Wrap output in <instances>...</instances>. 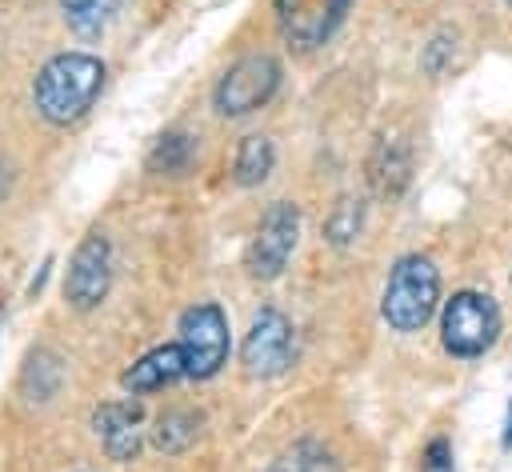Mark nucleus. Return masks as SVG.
Wrapping results in <instances>:
<instances>
[{"mask_svg":"<svg viewBox=\"0 0 512 472\" xmlns=\"http://www.w3.org/2000/svg\"><path fill=\"white\" fill-rule=\"evenodd\" d=\"M108 68L92 52H60L32 80V104L48 124H76L104 92Z\"/></svg>","mask_w":512,"mask_h":472,"instance_id":"f257e3e1","label":"nucleus"},{"mask_svg":"<svg viewBox=\"0 0 512 472\" xmlns=\"http://www.w3.org/2000/svg\"><path fill=\"white\" fill-rule=\"evenodd\" d=\"M440 304V272L428 256L408 252L392 264L384 296H380V316L396 332H420Z\"/></svg>","mask_w":512,"mask_h":472,"instance_id":"f03ea898","label":"nucleus"},{"mask_svg":"<svg viewBox=\"0 0 512 472\" xmlns=\"http://www.w3.org/2000/svg\"><path fill=\"white\" fill-rule=\"evenodd\" d=\"M500 304L488 292L476 288H460L452 292V300H444L440 312V344L448 356L456 360H476L484 356L496 340H500Z\"/></svg>","mask_w":512,"mask_h":472,"instance_id":"7ed1b4c3","label":"nucleus"},{"mask_svg":"<svg viewBox=\"0 0 512 472\" xmlns=\"http://www.w3.org/2000/svg\"><path fill=\"white\" fill-rule=\"evenodd\" d=\"M180 352L188 364V380H212L228 360V316L220 304L204 300L184 308L180 316Z\"/></svg>","mask_w":512,"mask_h":472,"instance_id":"20e7f679","label":"nucleus"},{"mask_svg":"<svg viewBox=\"0 0 512 472\" xmlns=\"http://www.w3.org/2000/svg\"><path fill=\"white\" fill-rule=\"evenodd\" d=\"M280 88V64L276 56L268 52H252V56H240L220 80H216V92H212V104L220 116H248L256 108H264Z\"/></svg>","mask_w":512,"mask_h":472,"instance_id":"39448f33","label":"nucleus"},{"mask_svg":"<svg viewBox=\"0 0 512 472\" xmlns=\"http://www.w3.org/2000/svg\"><path fill=\"white\" fill-rule=\"evenodd\" d=\"M296 360V328L280 308H260L240 344V364L252 380H272Z\"/></svg>","mask_w":512,"mask_h":472,"instance_id":"423d86ee","label":"nucleus"},{"mask_svg":"<svg viewBox=\"0 0 512 472\" xmlns=\"http://www.w3.org/2000/svg\"><path fill=\"white\" fill-rule=\"evenodd\" d=\"M300 240V208L288 200L268 204V212L256 224V236L244 252V268L252 280H276L288 264V256L296 252Z\"/></svg>","mask_w":512,"mask_h":472,"instance_id":"0eeeda50","label":"nucleus"},{"mask_svg":"<svg viewBox=\"0 0 512 472\" xmlns=\"http://www.w3.org/2000/svg\"><path fill=\"white\" fill-rule=\"evenodd\" d=\"M108 288H112V244H108V236H104L100 228H92V232L76 244L72 260H68L64 300H68L76 312H92V308L104 304Z\"/></svg>","mask_w":512,"mask_h":472,"instance_id":"6e6552de","label":"nucleus"},{"mask_svg":"<svg viewBox=\"0 0 512 472\" xmlns=\"http://www.w3.org/2000/svg\"><path fill=\"white\" fill-rule=\"evenodd\" d=\"M272 8H276L280 36L292 48L312 52V48H320L336 36L352 0H272Z\"/></svg>","mask_w":512,"mask_h":472,"instance_id":"1a4fd4ad","label":"nucleus"},{"mask_svg":"<svg viewBox=\"0 0 512 472\" xmlns=\"http://www.w3.org/2000/svg\"><path fill=\"white\" fill-rule=\"evenodd\" d=\"M92 432H96L100 448L108 452V460L128 464L144 448V408L132 396L128 400H104L92 412Z\"/></svg>","mask_w":512,"mask_h":472,"instance_id":"9d476101","label":"nucleus"},{"mask_svg":"<svg viewBox=\"0 0 512 472\" xmlns=\"http://www.w3.org/2000/svg\"><path fill=\"white\" fill-rule=\"evenodd\" d=\"M184 376H188V364H184L180 344L172 340V344L148 348L140 360H132V364L124 368L120 384H124V392H132V396H148V392H160V388H168V384H176V380H184Z\"/></svg>","mask_w":512,"mask_h":472,"instance_id":"9b49d317","label":"nucleus"},{"mask_svg":"<svg viewBox=\"0 0 512 472\" xmlns=\"http://www.w3.org/2000/svg\"><path fill=\"white\" fill-rule=\"evenodd\" d=\"M364 172H368V188L376 196L396 200L408 188V180H412V152H408V144L400 136H380L372 144V152H368Z\"/></svg>","mask_w":512,"mask_h":472,"instance_id":"f8f14e48","label":"nucleus"},{"mask_svg":"<svg viewBox=\"0 0 512 472\" xmlns=\"http://www.w3.org/2000/svg\"><path fill=\"white\" fill-rule=\"evenodd\" d=\"M272 168H276V148H272V140L260 136V132L244 136L240 148H236V160H232V180H236L240 188H256V184H264V180L272 176Z\"/></svg>","mask_w":512,"mask_h":472,"instance_id":"ddd939ff","label":"nucleus"},{"mask_svg":"<svg viewBox=\"0 0 512 472\" xmlns=\"http://www.w3.org/2000/svg\"><path fill=\"white\" fill-rule=\"evenodd\" d=\"M148 432H152V444L160 452L176 456V452H184L200 436V412H192V408H168V412L156 416V424Z\"/></svg>","mask_w":512,"mask_h":472,"instance_id":"4468645a","label":"nucleus"},{"mask_svg":"<svg viewBox=\"0 0 512 472\" xmlns=\"http://www.w3.org/2000/svg\"><path fill=\"white\" fill-rule=\"evenodd\" d=\"M60 376H64V368H60V360H56V352H48V348H36V352H28V360H24V372H20V388L28 392V400H52L56 396V388H60Z\"/></svg>","mask_w":512,"mask_h":472,"instance_id":"2eb2a0df","label":"nucleus"},{"mask_svg":"<svg viewBox=\"0 0 512 472\" xmlns=\"http://www.w3.org/2000/svg\"><path fill=\"white\" fill-rule=\"evenodd\" d=\"M116 0H60V12L68 20V28L84 40L104 36V28L116 20Z\"/></svg>","mask_w":512,"mask_h":472,"instance_id":"dca6fc26","label":"nucleus"},{"mask_svg":"<svg viewBox=\"0 0 512 472\" xmlns=\"http://www.w3.org/2000/svg\"><path fill=\"white\" fill-rule=\"evenodd\" d=\"M268 472H340V460L320 440H296L268 464Z\"/></svg>","mask_w":512,"mask_h":472,"instance_id":"f3484780","label":"nucleus"},{"mask_svg":"<svg viewBox=\"0 0 512 472\" xmlns=\"http://www.w3.org/2000/svg\"><path fill=\"white\" fill-rule=\"evenodd\" d=\"M192 156H196V140H192L188 132H164V136L152 144V152H148V172L180 176V172H188Z\"/></svg>","mask_w":512,"mask_h":472,"instance_id":"a211bd4d","label":"nucleus"},{"mask_svg":"<svg viewBox=\"0 0 512 472\" xmlns=\"http://www.w3.org/2000/svg\"><path fill=\"white\" fill-rule=\"evenodd\" d=\"M360 228H364V204L356 196H340L324 220V240L332 248H348V244H356Z\"/></svg>","mask_w":512,"mask_h":472,"instance_id":"6ab92c4d","label":"nucleus"},{"mask_svg":"<svg viewBox=\"0 0 512 472\" xmlns=\"http://www.w3.org/2000/svg\"><path fill=\"white\" fill-rule=\"evenodd\" d=\"M452 52H456V36H452V32H436V36L424 44V56H420L424 72H428V76H440Z\"/></svg>","mask_w":512,"mask_h":472,"instance_id":"aec40b11","label":"nucleus"},{"mask_svg":"<svg viewBox=\"0 0 512 472\" xmlns=\"http://www.w3.org/2000/svg\"><path fill=\"white\" fill-rule=\"evenodd\" d=\"M420 472H456V460H452V444L444 436L428 440L424 452H420Z\"/></svg>","mask_w":512,"mask_h":472,"instance_id":"412c9836","label":"nucleus"},{"mask_svg":"<svg viewBox=\"0 0 512 472\" xmlns=\"http://www.w3.org/2000/svg\"><path fill=\"white\" fill-rule=\"evenodd\" d=\"M504 448H512V404H508V420H504Z\"/></svg>","mask_w":512,"mask_h":472,"instance_id":"4be33fe9","label":"nucleus"},{"mask_svg":"<svg viewBox=\"0 0 512 472\" xmlns=\"http://www.w3.org/2000/svg\"><path fill=\"white\" fill-rule=\"evenodd\" d=\"M4 192H8V168L0 164V200H4Z\"/></svg>","mask_w":512,"mask_h":472,"instance_id":"5701e85b","label":"nucleus"}]
</instances>
